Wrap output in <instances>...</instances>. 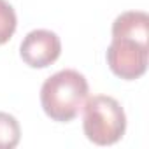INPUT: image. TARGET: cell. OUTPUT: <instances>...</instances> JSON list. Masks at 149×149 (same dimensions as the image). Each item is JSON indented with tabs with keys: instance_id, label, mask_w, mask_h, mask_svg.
I'll use <instances>...</instances> for the list:
<instances>
[{
	"instance_id": "1",
	"label": "cell",
	"mask_w": 149,
	"mask_h": 149,
	"mask_svg": "<svg viewBox=\"0 0 149 149\" xmlns=\"http://www.w3.org/2000/svg\"><path fill=\"white\" fill-rule=\"evenodd\" d=\"M88 81L81 72L65 68L47 77L40 88V104L47 118L68 123L79 114L88 98Z\"/></svg>"
},
{
	"instance_id": "2",
	"label": "cell",
	"mask_w": 149,
	"mask_h": 149,
	"mask_svg": "<svg viewBox=\"0 0 149 149\" xmlns=\"http://www.w3.org/2000/svg\"><path fill=\"white\" fill-rule=\"evenodd\" d=\"M83 109V130L90 142L97 146H112L121 140L126 130V114L116 98L95 95L86 98Z\"/></svg>"
},
{
	"instance_id": "3",
	"label": "cell",
	"mask_w": 149,
	"mask_h": 149,
	"mask_svg": "<svg viewBox=\"0 0 149 149\" xmlns=\"http://www.w3.org/2000/svg\"><path fill=\"white\" fill-rule=\"evenodd\" d=\"M107 65L118 77L133 81L144 76L147 68V44L126 37H112L107 47Z\"/></svg>"
},
{
	"instance_id": "4",
	"label": "cell",
	"mask_w": 149,
	"mask_h": 149,
	"mask_svg": "<svg viewBox=\"0 0 149 149\" xmlns=\"http://www.w3.org/2000/svg\"><path fill=\"white\" fill-rule=\"evenodd\" d=\"M19 54L23 61L32 68H46L53 65L61 54L60 37L44 28H37L26 33L19 46Z\"/></svg>"
},
{
	"instance_id": "5",
	"label": "cell",
	"mask_w": 149,
	"mask_h": 149,
	"mask_svg": "<svg viewBox=\"0 0 149 149\" xmlns=\"http://www.w3.org/2000/svg\"><path fill=\"white\" fill-rule=\"evenodd\" d=\"M112 37H126L147 44L149 39V16L144 11H126L112 23Z\"/></svg>"
},
{
	"instance_id": "6",
	"label": "cell",
	"mask_w": 149,
	"mask_h": 149,
	"mask_svg": "<svg viewBox=\"0 0 149 149\" xmlns=\"http://www.w3.org/2000/svg\"><path fill=\"white\" fill-rule=\"evenodd\" d=\"M21 128L18 119L9 112H0V149H13L19 144Z\"/></svg>"
},
{
	"instance_id": "7",
	"label": "cell",
	"mask_w": 149,
	"mask_h": 149,
	"mask_svg": "<svg viewBox=\"0 0 149 149\" xmlns=\"http://www.w3.org/2000/svg\"><path fill=\"white\" fill-rule=\"evenodd\" d=\"M18 18L7 0H0V46L6 44L16 32Z\"/></svg>"
}]
</instances>
